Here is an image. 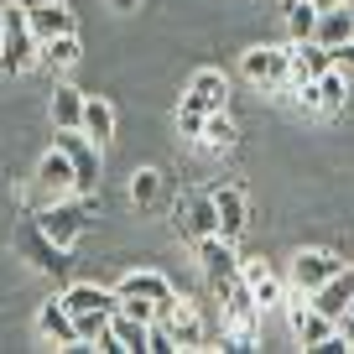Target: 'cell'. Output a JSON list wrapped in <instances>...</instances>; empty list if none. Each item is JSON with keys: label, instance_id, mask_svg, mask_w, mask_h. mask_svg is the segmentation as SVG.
<instances>
[{"label": "cell", "instance_id": "cell-1", "mask_svg": "<svg viewBox=\"0 0 354 354\" xmlns=\"http://www.w3.org/2000/svg\"><path fill=\"white\" fill-rule=\"evenodd\" d=\"M37 53H42V42L26 21V6H0V73H26Z\"/></svg>", "mask_w": 354, "mask_h": 354}, {"label": "cell", "instance_id": "cell-2", "mask_svg": "<svg viewBox=\"0 0 354 354\" xmlns=\"http://www.w3.org/2000/svg\"><path fill=\"white\" fill-rule=\"evenodd\" d=\"M292 94L302 100V110L333 120V115H344V104H349V78H344V68H328V73H318L313 84H297Z\"/></svg>", "mask_w": 354, "mask_h": 354}, {"label": "cell", "instance_id": "cell-3", "mask_svg": "<svg viewBox=\"0 0 354 354\" xmlns=\"http://www.w3.org/2000/svg\"><path fill=\"white\" fill-rule=\"evenodd\" d=\"M172 230L183 240L198 245L203 234H219V209H214V193H183L172 203Z\"/></svg>", "mask_w": 354, "mask_h": 354}, {"label": "cell", "instance_id": "cell-4", "mask_svg": "<svg viewBox=\"0 0 354 354\" xmlns=\"http://www.w3.org/2000/svg\"><path fill=\"white\" fill-rule=\"evenodd\" d=\"M281 308H287V328H292V339H297L302 349H318L328 333H339V323H333L328 313H318L313 302H302V292L281 297Z\"/></svg>", "mask_w": 354, "mask_h": 354}, {"label": "cell", "instance_id": "cell-5", "mask_svg": "<svg viewBox=\"0 0 354 354\" xmlns=\"http://www.w3.org/2000/svg\"><path fill=\"white\" fill-rule=\"evenodd\" d=\"M37 230H42L47 240H57L63 250H73L78 234L88 230V209H84V203H63V198H53L42 214H37Z\"/></svg>", "mask_w": 354, "mask_h": 354}, {"label": "cell", "instance_id": "cell-6", "mask_svg": "<svg viewBox=\"0 0 354 354\" xmlns=\"http://www.w3.org/2000/svg\"><path fill=\"white\" fill-rule=\"evenodd\" d=\"M16 250H21V261H32L37 271H47V277H63L68 271V250L57 240H47V234L37 230V219L16 230Z\"/></svg>", "mask_w": 354, "mask_h": 354}, {"label": "cell", "instance_id": "cell-7", "mask_svg": "<svg viewBox=\"0 0 354 354\" xmlns=\"http://www.w3.org/2000/svg\"><path fill=\"white\" fill-rule=\"evenodd\" d=\"M156 323L177 339V349H198V344H203V313L193 308L188 297L162 302V308H156Z\"/></svg>", "mask_w": 354, "mask_h": 354}, {"label": "cell", "instance_id": "cell-8", "mask_svg": "<svg viewBox=\"0 0 354 354\" xmlns=\"http://www.w3.org/2000/svg\"><path fill=\"white\" fill-rule=\"evenodd\" d=\"M193 255H198V271L209 277V287H219V281L240 277V255H234V240H224V234H203V240L193 245Z\"/></svg>", "mask_w": 354, "mask_h": 354}, {"label": "cell", "instance_id": "cell-9", "mask_svg": "<svg viewBox=\"0 0 354 354\" xmlns=\"http://www.w3.org/2000/svg\"><path fill=\"white\" fill-rule=\"evenodd\" d=\"M240 73L250 84H266V88H292V73H287V47H250L240 57Z\"/></svg>", "mask_w": 354, "mask_h": 354}, {"label": "cell", "instance_id": "cell-10", "mask_svg": "<svg viewBox=\"0 0 354 354\" xmlns=\"http://www.w3.org/2000/svg\"><path fill=\"white\" fill-rule=\"evenodd\" d=\"M57 146L68 151V162H73V172H78V193H100V146L88 141L84 131H63Z\"/></svg>", "mask_w": 354, "mask_h": 354}, {"label": "cell", "instance_id": "cell-11", "mask_svg": "<svg viewBox=\"0 0 354 354\" xmlns=\"http://www.w3.org/2000/svg\"><path fill=\"white\" fill-rule=\"evenodd\" d=\"M308 302H313L318 313H328L333 323H339L344 313L354 308V266H339V271H333V277L323 281L318 292H308Z\"/></svg>", "mask_w": 354, "mask_h": 354}, {"label": "cell", "instance_id": "cell-12", "mask_svg": "<svg viewBox=\"0 0 354 354\" xmlns=\"http://www.w3.org/2000/svg\"><path fill=\"white\" fill-rule=\"evenodd\" d=\"M183 104H188V110H203V115L224 110V104H230V78H224L219 68H198L188 94H183Z\"/></svg>", "mask_w": 354, "mask_h": 354}, {"label": "cell", "instance_id": "cell-13", "mask_svg": "<svg viewBox=\"0 0 354 354\" xmlns=\"http://www.w3.org/2000/svg\"><path fill=\"white\" fill-rule=\"evenodd\" d=\"M333 68V53L328 47H318L308 37V42H287V73H292V88L297 84H313L318 73H328Z\"/></svg>", "mask_w": 354, "mask_h": 354}, {"label": "cell", "instance_id": "cell-14", "mask_svg": "<svg viewBox=\"0 0 354 354\" xmlns=\"http://www.w3.org/2000/svg\"><path fill=\"white\" fill-rule=\"evenodd\" d=\"M26 21H32L37 42H53V37H63V32H78L73 6H63V0H42V6H26Z\"/></svg>", "mask_w": 354, "mask_h": 354}, {"label": "cell", "instance_id": "cell-15", "mask_svg": "<svg viewBox=\"0 0 354 354\" xmlns=\"http://www.w3.org/2000/svg\"><path fill=\"white\" fill-rule=\"evenodd\" d=\"M339 266H344V261H339V255H328V250H302L297 261H292V287L308 297V292H318L323 281L339 271Z\"/></svg>", "mask_w": 354, "mask_h": 354}, {"label": "cell", "instance_id": "cell-16", "mask_svg": "<svg viewBox=\"0 0 354 354\" xmlns=\"http://www.w3.org/2000/svg\"><path fill=\"white\" fill-rule=\"evenodd\" d=\"M37 188L53 193V198H63V193H78V172H73V162H68L63 146H53V151L37 162Z\"/></svg>", "mask_w": 354, "mask_h": 354}, {"label": "cell", "instance_id": "cell-17", "mask_svg": "<svg viewBox=\"0 0 354 354\" xmlns=\"http://www.w3.org/2000/svg\"><path fill=\"white\" fill-rule=\"evenodd\" d=\"M37 333H42L53 349H73V344H78V323H73V313H68L63 297L42 302V313H37Z\"/></svg>", "mask_w": 354, "mask_h": 354}, {"label": "cell", "instance_id": "cell-18", "mask_svg": "<svg viewBox=\"0 0 354 354\" xmlns=\"http://www.w3.org/2000/svg\"><path fill=\"white\" fill-rule=\"evenodd\" d=\"M214 209H219V234L224 240H240L245 224H250V203H245V188H214Z\"/></svg>", "mask_w": 354, "mask_h": 354}, {"label": "cell", "instance_id": "cell-19", "mask_svg": "<svg viewBox=\"0 0 354 354\" xmlns=\"http://www.w3.org/2000/svg\"><path fill=\"white\" fill-rule=\"evenodd\" d=\"M240 277H245V287H250V297L261 302V313H266V308H281L287 287H281V277H277L266 261H240Z\"/></svg>", "mask_w": 354, "mask_h": 354}, {"label": "cell", "instance_id": "cell-20", "mask_svg": "<svg viewBox=\"0 0 354 354\" xmlns=\"http://www.w3.org/2000/svg\"><path fill=\"white\" fill-rule=\"evenodd\" d=\"M354 37V6H328V11H318V26H313V42L318 47H344Z\"/></svg>", "mask_w": 354, "mask_h": 354}, {"label": "cell", "instance_id": "cell-21", "mask_svg": "<svg viewBox=\"0 0 354 354\" xmlns=\"http://www.w3.org/2000/svg\"><path fill=\"white\" fill-rule=\"evenodd\" d=\"M63 302H68V313H120V292L94 287V281H73L63 292Z\"/></svg>", "mask_w": 354, "mask_h": 354}, {"label": "cell", "instance_id": "cell-22", "mask_svg": "<svg viewBox=\"0 0 354 354\" xmlns=\"http://www.w3.org/2000/svg\"><path fill=\"white\" fill-rule=\"evenodd\" d=\"M115 292H120V297H151L156 308L177 297V292H172V281H167L162 271H125V277H120V287H115Z\"/></svg>", "mask_w": 354, "mask_h": 354}, {"label": "cell", "instance_id": "cell-23", "mask_svg": "<svg viewBox=\"0 0 354 354\" xmlns=\"http://www.w3.org/2000/svg\"><path fill=\"white\" fill-rule=\"evenodd\" d=\"M78 131H84L94 146H110V141H115V104L100 100V94H94V100H84V125H78Z\"/></svg>", "mask_w": 354, "mask_h": 354}, {"label": "cell", "instance_id": "cell-24", "mask_svg": "<svg viewBox=\"0 0 354 354\" xmlns=\"http://www.w3.org/2000/svg\"><path fill=\"white\" fill-rule=\"evenodd\" d=\"M198 146H203V151H234V146H240V125H234V120H230V115H224V110L203 115Z\"/></svg>", "mask_w": 354, "mask_h": 354}, {"label": "cell", "instance_id": "cell-25", "mask_svg": "<svg viewBox=\"0 0 354 354\" xmlns=\"http://www.w3.org/2000/svg\"><path fill=\"white\" fill-rule=\"evenodd\" d=\"M37 63H47V68H78L84 63V42H78V32H63V37H53V42H42V53H37Z\"/></svg>", "mask_w": 354, "mask_h": 354}, {"label": "cell", "instance_id": "cell-26", "mask_svg": "<svg viewBox=\"0 0 354 354\" xmlns=\"http://www.w3.org/2000/svg\"><path fill=\"white\" fill-rule=\"evenodd\" d=\"M110 333L125 354H146V339H151V323L131 318V313H110Z\"/></svg>", "mask_w": 354, "mask_h": 354}, {"label": "cell", "instance_id": "cell-27", "mask_svg": "<svg viewBox=\"0 0 354 354\" xmlns=\"http://www.w3.org/2000/svg\"><path fill=\"white\" fill-rule=\"evenodd\" d=\"M53 125L57 131H78L84 125V94L78 88H68V84L53 88Z\"/></svg>", "mask_w": 354, "mask_h": 354}, {"label": "cell", "instance_id": "cell-28", "mask_svg": "<svg viewBox=\"0 0 354 354\" xmlns=\"http://www.w3.org/2000/svg\"><path fill=\"white\" fill-rule=\"evenodd\" d=\"M131 203L136 209H156V203H162V172H156V167H141V172L131 177Z\"/></svg>", "mask_w": 354, "mask_h": 354}, {"label": "cell", "instance_id": "cell-29", "mask_svg": "<svg viewBox=\"0 0 354 354\" xmlns=\"http://www.w3.org/2000/svg\"><path fill=\"white\" fill-rule=\"evenodd\" d=\"M313 26H318V6L313 0H287V37L292 42H308Z\"/></svg>", "mask_w": 354, "mask_h": 354}, {"label": "cell", "instance_id": "cell-30", "mask_svg": "<svg viewBox=\"0 0 354 354\" xmlns=\"http://www.w3.org/2000/svg\"><path fill=\"white\" fill-rule=\"evenodd\" d=\"M73 323H78V339L84 344H100L110 333V313H73Z\"/></svg>", "mask_w": 354, "mask_h": 354}, {"label": "cell", "instance_id": "cell-31", "mask_svg": "<svg viewBox=\"0 0 354 354\" xmlns=\"http://www.w3.org/2000/svg\"><path fill=\"white\" fill-rule=\"evenodd\" d=\"M177 131L188 136V141H198V131H203V110H188V104H177Z\"/></svg>", "mask_w": 354, "mask_h": 354}, {"label": "cell", "instance_id": "cell-32", "mask_svg": "<svg viewBox=\"0 0 354 354\" xmlns=\"http://www.w3.org/2000/svg\"><path fill=\"white\" fill-rule=\"evenodd\" d=\"M120 313H131V318L151 323V318H156V302H151V297H120Z\"/></svg>", "mask_w": 354, "mask_h": 354}, {"label": "cell", "instance_id": "cell-33", "mask_svg": "<svg viewBox=\"0 0 354 354\" xmlns=\"http://www.w3.org/2000/svg\"><path fill=\"white\" fill-rule=\"evenodd\" d=\"M333 68H344V73H354V37L344 47H333Z\"/></svg>", "mask_w": 354, "mask_h": 354}, {"label": "cell", "instance_id": "cell-34", "mask_svg": "<svg viewBox=\"0 0 354 354\" xmlns=\"http://www.w3.org/2000/svg\"><path fill=\"white\" fill-rule=\"evenodd\" d=\"M115 11H136V6H141V0H110Z\"/></svg>", "mask_w": 354, "mask_h": 354}, {"label": "cell", "instance_id": "cell-35", "mask_svg": "<svg viewBox=\"0 0 354 354\" xmlns=\"http://www.w3.org/2000/svg\"><path fill=\"white\" fill-rule=\"evenodd\" d=\"M313 6H318V11H328V6H349V0H313Z\"/></svg>", "mask_w": 354, "mask_h": 354}, {"label": "cell", "instance_id": "cell-36", "mask_svg": "<svg viewBox=\"0 0 354 354\" xmlns=\"http://www.w3.org/2000/svg\"><path fill=\"white\" fill-rule=\"evenodd\" d=\"M349 6H354V0H349Z\"/></svg>", "mask_w": 354, "mask_h": 354}]
</instances>
